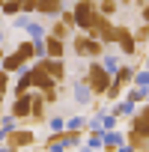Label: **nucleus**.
<instances>
[{
  "mask_svg": "<svg viewBox=\"0 0 149 152\" xmlns=\"http://www.w3.org/2000/svg\"><path fill=\"white\" fill-rule=\"evenodd\" d=\"M122 99H128L131 104H143V102H149V87H137V84H131V87L122 93Z\"/></svg>",
  "mask_w": 149,
  "mask_h": 152,
  "instance_id": "16",
  "label": "nucleus"
},
{
  "mask_svg": "<svg viewBox=\"0 0 149 152\" xmlns=\"http://www.w3.org/2000/svg\"><path fill=\"white\" fill-rule=\"evenodd\" d=\"M0 42H3V30H0Z\"/></svg>",
  "mask_w": 149,
  "mask_h": 152,
  "instance_id": "33",
  "label": "nucleus"
},
{
  "mask_svg": "<svg viewBox=\"0 0 149 152\" xmlns=\"http://www.w3.org/2000/svg\"><path fill=\"white\" fill-rule=\"evenodd\" d=\"M134 110H137V104H131L128 99H116V104L110 107V113H113L116 119H122V116H131Z\"/></svg>",
  "mask_w": 149,
  "mask_h": 152,
  "instance_id": "18",
  "label": "nucleus"
},
{
  "mask_svg": "<svg viewBox=\"0 0 149 152\" xmlns=\"http://www.w3.org/2000/svg\"><path fill=\"white\" fill-rule=\"evenodd\" d=\"M0 12H3L6 18H15L21 12V0H3V9H0Z\"/></svg>",
  "mask_w": 149,
  "mask_h": 152,
  "instance_id": "21",
  "label": "nucleus"
},
{
  "mask_svg": "<svg viewBox=\"0 0 149 152\" xmlns=\"http://www.w3.org/2000/svg\"><path fill=\"white\" fill-rule=\"evenodd\" d=\"M0 9H3V0H0Z\"/></svg>",
  "mask_w": 149,
  "mask_h": 152,
  "instance_id": "34",
  "label": "nucleus"
},
{
  "mask_svg": "<svg viewBox=\"0 0 149 152\" xmlns=\"http://www.w3.org/2000/svg\"><path fill=\"white\" fill-rule=\"evenodd\" d=\"M72 51H74V57H84V60H99L104 51H107V45L102 42V39H93L90 33H72Z\"/></svg>",
  "mask_w": 149,
  "mask_h": 152,
  "instance_id": "2",
  "label": "nucleus"
},
{
  "mask_svg": "<svg viewBox=\"0 0 149 152\" xmlns=\"http://www.w3.org/2000/svg\"><path fill=\"white\" fill-rule=\"evenodd\" d=\"M140 66H143V69H149V54H143V60H140Z\"/></svg>",
  "mask_w": 149,
  "mask_h": 152,
  "instance_id": "28",
  "label": "nucleus"
},
{
  "mask_svg": "<svg viewBox=\"0 0 149 152\" xmlns=\"http://www.w3.org/2000/svg\"><path fill=\"white\" fill-rule=\"evenodd\" d=\"M30 90H33V78H30V69L24 66V69L18 72L15 84H12V96H24V93H30Z\"/></svg>",
  "mask_w": 149,
  "mask_h": 152,
  "instance_id": "13",
  "label": "nucleus"
},
{
  "mask_svg": "<svg viewBox=\"0 0 149 152\" xmlns=\"http://www.w3.org/2000/svg\"><path fill=\"white\" fill-rule=\"evenodd\" d=\"M0 110H3V104H0Z\"/></svg>",
  "mask_w": 149,
  "mask_h": 152,
  "instance_id": "37",
  "label": "nucleus"
},
{
  "mask_svg": "<svg viewBox=\"0 0 149 152\" xmlns=\"http://www.w3.org/2000/svg\"><path fill=\"white\" fill-rule=\"evenodd\" d=\"M125 146L143 152V149H149V137L143 131H137V128H125Z\"/></svg>",
  "mask_w": 149,
  "mask_h": 152,
  "instance_id": "11",
  "label": "nucleus"
},
{
  "mask_svg": "<svg viewBox=\"0 0 149 152\" xmlns=\"http://www.w3.org/2000/svg\"><path fill=\"white\" fill-rule=\"evenodd\" d=\"M48 33H51V36H57V39H66V42H69L74 30H72V27H69V24H66L63 18H54V21L48 24Z\"/></svg>",
  "mask_w": 149,
  "mask_h": 152,
  "instance_id": "17",
  "label": "nucleus"
},
{
  "mask_svg": "<svg viewBox=\"0 0 149 152\" xmlns=\"http://www.w3.org/2000/svg\"><path fill=\"white\" fill-rule=\"evenodd\" d=\"M9 81H12V75H9L3 66H0V93H9V90H12V84H9Z\"/></svg>",
  "mask_w": 149,
  "mask_h": 152,
  "instance_id": "23",
  "label": "nucleus"
},
{
  "mask_svg": "<svg viewBox=\"0 0 149 152\" xmlns=\"http://www.w3.org/2000/svg\"><path fill=\"white\" fill-rule=\"evenodd\" d=\"M48 122V102L42 90H30V125H45Z\"/></svg>",
  "mask_w": 149,
  "mask_h": 152,
  "instance_id": "5",
  "label": "nucleus"
},
{
  "mask_svg": "<svg viewBox=\"0 0 149 152\" xmlns=\"http://www.w3.org/2000/svg\"><path fill=\"white\" fill-rule=\"evenodd\" d=\"M140 21H149V0H146V6L140 9Z\"/></svg>",
  "mask_w": 149,
  "mask_h": 152,
  "instance_id": "27",
  "label": "nucleus"
},
{
  "mask_svg": "<svg viewBox=\"0 0 149 152\" xmlns=\"http://www.w3.org/2000/svg\"><path fill=\"white\" fill-rule=\"evenodd\" d=\"M0 18H3V12H0Z\"/></svg>",
  "mask_w": 149,
  "mask_h": 152,
  "instance_id": "35",
  "label": "nucleus"
},
{
  "mask_svg": "<svg viewBox=\"0 0 149 152\" xmlns=\"http://www.w3.org/2000/svg\"><path fill=\"white\" fill-rule=\"evenodd\" d=\"M3 57H6V48H3V45H0V60H3Z\"/></svg>",
  "mask_w": 149,
  "mask_h": 152,
  "instance_id": "30",
  "label": "nucleus"
},
{
  "mask_svg": "<svg viewBox=\"0 0 149 152\" xmlns=\"http://www.w3.org/2000/svg\"><path fill=\"white\" fill-rule=\"evenodd\" d=\"M66 9V0H39L36 3V15L39 18H57Z\"/></svg>",
  "mask_w": 149,
  "mask_h": 152,
  "instance_id": "9",
  "label": "nucleus"
},
{
  "mask_svg": "<svg viewBox=\"0 0 149 152\" xmlns=\"http://www.w3.org/2000/svg\"><path fill=\"white\" fill-rule=\"evenodd\" d=\"M3 99H6V93H0V104H3Z\"/></svg>",
  "mask_w": 149,
  "mask_h": 152,
  "instance_id": "32",
  "label": "nucleus"
},
{
  "mask_svg": "<svg viewBox=\"0 0 149 152\" xmlns=\"http://www.w3.org/2000/svg\"><path fill=\"white\" fill-rule=\"evenodd\" d=\"M69 3H74V0H69Z\"/></svg>",
  "mask_w": 149,
  "mask_h": 152,
  "instance_id": "36",
  "label": "nucleus"
},
{
  "mask_svg": "<svg viewBox=\"0 0 149 152\" xmlns=\"http://www.w3.org/2000/svg\"><path fill=\"white\" fill-rule=\"evenodd\" d=\"M42 63H45V69L51 72V78L57 81V84H63L66 81V60H54V57H42Z\"/></svg>",
  "mask_w": 149,
  "mask_h": 152,
  "instance_id": "12",
  "label": "nucleus"
},
{
  "mask_svg": "<svg viewBox=\"0 0 149 152\" xmlns=\"http://www.w3.org/2000/svg\"><path fill=\"white\" fill-rule=\"evenodd\" d=\"M119 6H131V0H119Z\"/></svg>",
  "mask_w": 149,
  "mask_h": 152,
  "instance_id": "31",
  "label": "nucleus"
},
{
  "mask_svg": "<svg viewBox=\"0 0 149 152\" xmlns=\"http://www.w3.org/2000/svg\"><path fill=\"white\" fill-rule=\"evenodd\" d=\"M116 48L122 51V57H137V39L128 24H116Z\"/></svg>",
  "mask_w": 149,
  "mask_h": 152,
  "instance_id": "6",
  "label": "nucleus"
},
{
  "mask_svg": "<svg viewBox=\"0 0 149 152\" xmlns=\"http://www.w3.org/2000/svg\"><path fill=\"white\" fill-rule=\"evenodd\" d=\"M102 63H104V69H107V72H116V69L122 66V63H119V57H116V54H110V51H104V54H102Z\"/></svg>",
  "mask_w": 149,
  "mask_h": 152,
  "instance_id": "22",
  "label": "nucleus"
},
{
  "mask_svg": "<svg viewBox=\"0 0 149 152\" xmlns=\"http://www.w3.org/2000/svg\"><path fill=\"white\" fill-rule=\"evenodd\" d=\"M119 146H125V131H119V128H107L104 131V152H113V149H119Z\"/></svg>",
  "mask_w": 149,
  "mask_h": 152,
  "instance_id": "14",
  "label": "nucleus"
},
{
  "mask_svg": "<svg viewBox=\"0 0 149 152\" xmlns=\"http://www.w3.org/2000/svg\"><path fill=\"white\" fill-rule=\"evenodd\" d=\"M9 113H12L18 122L30 125V93H24V96H15V102L9 104Z\"/></svg>",
  "mask_w": 149,
  "mask_h": 152,
  "instance_id": "8",
  "label": "nucleus"
},
{
  "mask_svg": "<svg viewBox=\"0 0 149 152\" xmlns=\"http://www.w3.org/2000/svg\"><path fill=\"white\" fill-rule=\"evenodd\" d=\"M0 66H3V69H6L9 75H18V72H21V69H24L27 63H24V57H21L18 51H9V54H6L3 60H0Z\"/></svg>",
  "mask_w": 149,
  "mask_h": 152,
  "instance_id": "15",
  "label": "nucleus"
},
{
  "mask_svg": "<svg viewBox=\"0 0 149 152\" xmlns=\"http://www.w3.org/2000/svg\"><path fill=\"white\" fill-rule=\"evenodd\" d=\"M72 99L78 102V104H93V102H96V96H93V90L87 87L84 78H81V81H72Z\"/></svg>",
  "mask_w": 149,
  "mask_h": 152,
  "instance_id": "10",
  "label": "nucleus"
},
{
  "mask_svg": "<svg viewBox=\"0 0 149 152\" xmlns=\"http://www.w3.org/2000/svg\"><path fill=\"white\" fill-rule=\"evenodd\" d=\"M66 128H84V131H87V119H84V116H69V119H66Z\"/></svg>",
  "mask_w": 149,
  "mask_h": 152,
  "instance_id": "24",
  "label": "nucleus"
},
{
  "mask_svg": "<svg viewBox=\"0 0 149 152\" xmlns=\"http://www.w3.org/2000/svg\"><path fill=\"white\" fill-rule=\"evenodd\" d=\"M134 39H137V48H146L149 45V21H140L134 27Z\"/></svg>",
  "mask_w": 149,
  "mask_h": 152,
  "instance_id": "19",
  "label": "nucleus"
},
{
  "mask_svg": "<svg viewBox=\"0 0 149 152\" xmlns=\"http://www.w3.org/2000/svg\"><path fill=\"white\" fill-rule=\"evenodd\" d=\"M57 18H63V21H66V24H69V27L74 30V12H72V9H63V12H60Z\"/></svg>",
  "mask_w": 149,
  "mask_h": 152,
  "instance_id": "26",
  "label": "nucleus"
},
{
  "mask_svg": "<svg viewBox=\"0 0 149 152\" xmlns=\"http://www.w3.org/2000/svg\"><path fill=\"white\" fill-rule=\"evenodd\" d=\"M66 39H57V36H51V33H45V39H42V48H45V57H54V60H66Z\"/></svg>",
  "mask_w": 149,
  "mask_h": 152,
  "instance_id": "7",
  "label": "nucleus"
},
{
  "mask_svg": "<svg viewBox=\"0 0 149 152\" xmlns=\"http://www.w3.org/2000/svg\"><path fill=\"white\" fill-rule=\"evenodd\" d=\"M84 81H87V87L93 90L96 99H104V93H107V87H110V81H113V72H107L104 63H102V57H99V60H90V63H87Z\"/></svg>",
  "mask_w": 149,
  "mask_h": 152,
  "instance_id": "1",
  "label": "nucleus"
},
{
  "mask_svg": "<svg viewBox=\"0 0 149 152\" xmlns=\"http://www.w3.org/2000/svg\"><path fill=\"white\" fill-rule=\"evenodd\" d=\"M72 12H74V30H87L99 12V3L96 0H74L72 3Z\"/></svg>",
  "mask_w": 149,
  "mask_h": 152,
  "instance_id": "3",
  "label": "nucleus"
},
{
  "mask_svg": "<svg viewBox=\"0 0 149 152\" xmlns=\"http://www.w3.org/2000/svg\"><path fill=\"white\" fill-rule=\"evenodd\" d=\"M140 110H143V113L149 116V102H143V107H140Z\"/></svg>",
  "mask_w": 149,
  "mask_h": 152,
  "instance_id": "29",
  "label": "nucleus"
},
{
  "mask_svg": "<svg viewBox=\"0 0 149 152\" xmlns=\"http://www.w3.org/2000/svg\"><path fill=\"white\" fill-rule=\"evenodd\" d=\"M33 143H36V134L27 125H15V128H9L3 134V146L6 149H24V146H33Z\"/></svg>",
  "mask_w": 149,
  "mask_h": 152,
  "instance_id": "4",
  "label": "nucleus"
},
{
  "mask_svg": "<svg viewBox=\"0 0 149 152\" xmlns=\"http://www.w3.org/2000/svg\"><path fill=\"white\" fill-rule=\"evenodd\" d=\"M48 125H51V131H60V128H66V119L63 116H48Z\"/></svg>",
  "mask_w": 149,
  "mask_h": 152,
  "instance_id": "25",
  "label": "nucleus"
},
{
  "mask_svg": "<svg viewBox=\"0 0 149 152\" xmlns=\"http://www.w3.org/2000/svg\"><path fill=\"white\" fill-rule=\"evenodd\" d=\"M99 12L107 15V18H113L119 12V0H99Z\"/></svg>",
  "mask_w": 149,
  "mask_h": 152,
  "instance_id": "20",
  "label": "nucleus"
}]
</instances>
